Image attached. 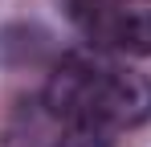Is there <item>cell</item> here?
<instances>
[{
    "label": "cell",
    "mask_w": 151,
    "mask_h": 147,
    "mask_svg": "<svg viewBox=\"0 0 151 147\" xmlns=\"http://www.w3.org/2000/svg\"><path fill=\"white\" fill-rule=\"evenodd\" d=\"M147 115H151V82L135 70L106 66L98 90L78 122H102L106 131H123V127H139Z\"/></svg>",
    "instance_id": "1"
},
{
    "label": "cell",
    "mask_w": 151,
    "mask_h": 147,
    "mask_svg": "<svg viewBox=\"0 0 151 147\" xmlns=\"http://www.w3.org/2000/svg\"><path fill=\"white\" fill-rule=\"evenodd\" d=\"M106 66L110 61H102L98 53H70V57H61L57 70L49 74V82H45V106H49L57 119L78 122L86 115L94 90H98Z\"/></svg>",
    "instance_id": "2"
},
{
    "label": "cell",
    "mask_w": 151,
    "mask_h": 147,
    "mask_svg": "<svg viewBox=\"0 0 151 147\" xmlns=\"http://www.w3.org/2000/svg\"><path fill=\"white\" fill-rule=\"evenodd\" d=\"M114 131H106L102 122H70V135L57 147H110Z\"/></svg>",
    "instance_id": "3"
}]
</instances>
